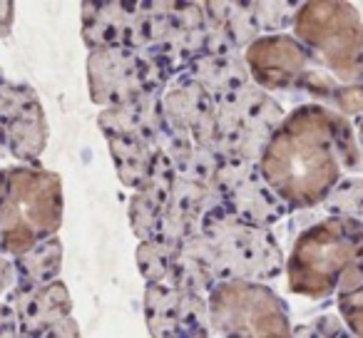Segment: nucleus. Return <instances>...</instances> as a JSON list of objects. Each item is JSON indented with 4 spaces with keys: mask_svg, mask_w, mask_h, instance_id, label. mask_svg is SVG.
Listing matches in <instances>:
<instances>
[{
    "mask_svg": "<svg viewBox=\"0 0 363 338\" xmlns=\"http://www.w3.org/2000/svg\"><path fill=\"white\" fill-rule=\"evenodd\" d=\"M6 301L16 311L21 333H28V336H38L70 313V296H67L65 286L57 281L33 288L16 286Z\"/></svg>",
    "mask_w": 363,
    "mask_h": 338,
    "instance_id": "423d86ee",
    "label": "nucleus"
},
{
    "mask_svg": "<svg viewBox=\"0 0 363 338\" xmlns=\"http://www.w3.org/2000/svg\"><path fill=\"white\" fill-rule=\"evenodd\" d=\"M16 6L13 3H0V38H6L13 30V18H16Z\"/></svg>",
    "mask_w": 363,
    "mask_h": 338,
    "instance_id": "ddd939ff",
    "label": "nucleus"
},
{
    "mask_svg": "<svg viewBox=\"0 0 363 338\" xmlns=\"http://www.w3.org/2000/svg\"><path fill=\"white\" fill-rule=\"evenodd\" d=\"M16 281L18 278H16V266H13V261L8 257H0V296H3Z\"/></svg>",
    "mask_w": 363,
    "mask_h": 338,
    "instance_id": "f8f14e48",
    "label": "nucleus"
},
{
    "mask_svg": "<svg viewBox=\"0 0 363 338\" xmlns=\"http://www.w3.org/2000/svg\"><path fill=\"white\" fill-rule=\"evenodd\" d=\"M48 142V125L38 97H30L8 125V152L23 162L40 157Z\"/></svg>",
    "mask_w": 363,
    "mask_h": 338,
    "instance_id": "6e6552de",
    "label": "nucleus"
},
{
    "mask_svg": "<svg viewBox=\"0 0 363 338\" xmlns=\"http://www.w3.org/2000/svg\"><path fill=\"white\" fill-rule=\"evenodd\" d=\"M291 288L308 296L358 291L363 281V227L353 219H331L298 239L289 264Z\"/></svg>",
    "mask_w": 363,
    "mask_h": 338,
    "instance_id": "f03ea898",
    "label": "nucleus"
},
{
    "mask_svg": "<svg viewBox=\"0 0 363 338\" xmlns=\"http://www.w3.org/2000/svg\"><path fill=\"white\" fill-rule=\"evenodd\" d=\"M60 179L43 169H8L0 202V252L21 257L60 227Z\"/></svg>",
    "mask_w": 363,
    "mask_h": 338,
    "instance_id": "7ed1b4c3",
    "label": "nucleus"
},
{
    "mask_svg": "<svg viewBox=\"0 0 363 338\" xmlns=\"http://www.w3.org/2000/svg\"><path fill=\"white\" fill-rule=\"evenodd\" d=\"M308 13L328 28V35L308 38V45L318 47L326 55V62L343 77H356V65L361 62V47H363V28L358 23V16L351 6H308Z\"/></svg>",
    "mask_w": 363,
    "mask_h": 338,
    "instance_id": "39448f33",
    "label": "nucleus"
},
{
    "mask_svg": "<svg viewBox=\"0 0 363 338\" xmlns=\"http://www.w3.org/2000/svg\"><path fill=\"white\" fill-rule=\"evenodd\" d=\"M0 338H21L16 311L8 301H0Z\"/></svg>",
    "mask_w": 363,
    "mask_h": 338,
    "instance_id": "9b49d317",
    "label": "nucleus"
},
{
    "mask_svg": "<svg viewBox=\"0 0 363 338\" xmlns=\"http://www.w3.org/2000/svg\"><path fill=\"white\" fill-rule=\"evenodd\" d=\"M361 135H363V122H361Z\"/></svg>",
    "mask_w": 363,
    "mask_h": 338,
    "instance_id": "2eb2a0df",
    "label": "nucleus"
},
{
    "mask_svg": "<svg viewBox=\"0 0 363 338\" xmlns=\"http://www.w3.org/2000/svg\"><path fill=\"white\" fill-rule=\"evenodd\" d=\"M6 187H8V169H0V202L6 197Z\"/></svg>",
    "mask_w": 363,
    "mask_h": 338,
    "instance_id": "4468645a",
    "label": "nucleus"
},
{
    "mask_svg": "<svg viewBox=\"0 0 363 338\" xmlns=\"http://www.w3.org/2000/svg\"><path fill=\"white\" fill-rule=\"evenodd\" d=\"M87 72H90L92 100L107 105L110 102L127 105L135 102L140 90L147 85L150 65L140 60L132 47H102L90 55Z\"/></svg>",
    "mask_w": 363,
    "mask_h": 338,
    "instance_id": "20e7f679",
    "label": "nucleus"
},
{
    "mask_svg": "<svg viewBox=\"0 0 363 338\" xmlns=\"http://www.w3.org/2000/svg\"><path fill=\"white\" fill-rule=\"evenodd\" d=\"M239 179H232L229 182V202L234 207V214L244 219H252V222H269V219H277L279 209L272 207V197L267 194L264 187H254L252 182V174L249 172V162H239Z\"/></svg>",
    "mask_w": 363,
    "mask_h": 338,
    "instance_id": "9d476101",
    "label": "nucleus"
},
{
    "mask_svg": "<svg viewBox=\"0 0 363 338\" xmlns=\"http://www.w3.org/2000/svg\"><path fill=\"white\" fill-rule=\"evenodd\" d=\"M303 50L289 38H267L249 50V65L254 75L269 87L289 85L303 67Z\"/></svg>",
    "mask_w": 363,
    "mask_h": 338,
    "instance_id": "0eeeda50",
    "label": "nucleus"
},
{
    "mask_svg": "<svg viewBox=\"0 0 363 338\" xmlns=\"http://www.w3.org/2000/svg\"><path fill=\"white\" fill-rule=\"evenodd\" d=\"M60 242L55 237L38 242L26 254L16 257L13 266H16V286H48L55 281L57 271H60Z\"/></svg>",
    "mask_w": 363,
    "mask_h": 338,
    "instance_id": "1a4fd4ad",
    "label": "nucleus"
},
{
    "mask_svg": "<svg viewBox=\"0 0 363 338\" xmlns=\"http://www.w3.org/2000/svg\"><path fill=\"white\" fill-rule=\"evenodd\" d=\"M328 120L321 110H298L264 152V179L291 204H316L338 179Z\"/></svg>",
    "mask_w": 363,
    "mask_h": 338,
    "instance_id": "f257e3e1",
    "label": "nucleus"
}]
</instances>
